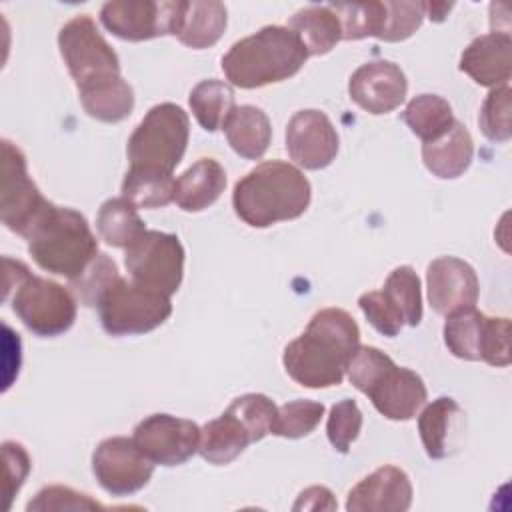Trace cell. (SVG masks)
Wrapping results in <instances>:
<instances>
[{
    "instance_id": "1",
    "label": "cell",
    "mask_w": 512,
    "mask_h": 512,
    "mask_svg": "<svg viewBox=\"0 0 512 512\" xmlns=\"http://www.w3.org/2000/svg\"><path fill=\"white\" fill-rule=\"evenodd\" d=\"M360 344L356 320L342 308L318 310L306 330L284 348L286 374L306 388L338 386Z\"/></svg>"
},
{
    "instance_id": "2",
    "label": "cell",
    "mask_w": 512,
    "mask_h": 512,
    "mask_svg": "<svg viewBox=\"0 0 512 512\" xmlns=\"http://www.w3.org/2000/svg\"><path fill=\"white\" fill-rule=\"evenodd\" d=\"M312 188L300 168L282 160H268L242 176L232 192V206L252 228H268L302 216Z\"/></svg>"
},
{
    "instance_id": "3",
    "label": "cell",
    "mask_w": 512,
    "mask_h": 512,
    "mask_svg": "<svg viewBox=\"0 0 512 512\" xmlns=\"http://www.w3.org/2000/svg\"><path fill=\"white\" fill-rule=\"evenodd\" d=\"M308 52L288 26H264L230 46L222 56V70L238 88H260L282 82L300 72Z\"/></svg>"
},
{
    "instance_id": "4",
    "label": "cell",
    "mask_w": 512,
    "mask_h": 512,
    "mask_svg": "<svg viewBox=\"0 0 512 512\" xmlns=\"http://www.w3.org/2000/svg\"><path fill=\"white\" fill-rule=\"evenodd\" d=\"M32 260L46 272L76 278L98 254V240L86 218L56 204H48L24 234Z\"/></svg>"
},
{
    "instance_id": "5",
    "label": "cell",
    "mask_w": 512,
    "mask_h": 512,
    "mask_svg": "<svg viewBox=\"0 0 512 512\" xmlns=\"http://www.w3.org/2000/svg\"><path fill=\"white\" fill-rule=\"evenodd\" d=\"M4 300L36 336L54 338L70 330L76 320V296L62 284L30 274L28 266L4 258Z\"/></svg>"
},
{
    "instance_id": "6",
    "label": "cell",
    "mask_w": 512,
    "mask_h": 512,
    "mask_svg": "<svg viewBox=\"0 0 512 512\" xmlns=\"http://www.w3.org/2000/svg\"><path fill=\"white\" fill-rule=\"evenodd\" d=\"M190 136L188 114L172 102L152 106L128 138V160L134 168L172 174L180 164Z\"/></svg>"
},
{
    "instance_id": "7",
    "label": "cell",
    "mask_w": 512,
    "mask_h": 512,
    "mask_svg": "<svg viewBox=\"0 0 512 512\" xmlns=\"http://www.w3.org/2000/svg\"><path fill=\"white\" fill-rule=\"evenodd\" d=\"M98 314L110 336L146 334L170 318L172 302L168 294L120 276L100 300Z\"/></svg>"
},
{
    "instance_id": "8",
    "label": "cell",
    "mask_w": 512,
    "mask_h": 512,
    "mask_svg": "<svg viewBox=\"0 0 512 512\" xmlns=\"http://www.w3.org/2000/svg\"><path fill=\"white\" fill-rule=\"evenodd\" d=\"M130 278L172 296L184 276V248L176 234L144 230L124 254Z\"/></svg>"
},
{
    "instance_id": "9",
    "label": "cell",
    "mask_w": 512,
    "mask_h": 512,
    "mask_svg": "<svg viewBox=\"0 0 512 512\" xmlns=\"http://www.w3.org/2000/svg\"><path fill=\"white\" fill-rule=\"evenodd\" d=\"M62 60L76 86L120 74V60L88 14L66 22L58 34Z\"/></svg>"
},
{
    "instance_id": "10",
    "label": "cell",
    "mask_w": 512,
    "mask_h": 512,
    "mask_svg": "<svg viewBox=\"0 0 512 512\" xmlns=\"http://www.w3.org/2000/svg\"><path fill=\"white\" fill-rule=\"evenodd\" d=\"M182 0H112L100 10L102 26L116 38L142 42L172 34Z\"/></svg>"
},
{
    "instance_id": "11",
    "label": "cell",
    "mask_w": 512,
    "mask_h": 512,
    "mask_svg": "<svg viewBox=\"0 0 512 512\" xmlns=\"http://www.w3.org/2000/svg\"><path fill=\"white\" fill-rule=\"evenodd\" d=\"M48 204L28 176L22 150L10 140H2V224L24 238Z\"/></svg>"
},
{
    "instance_id": "12",
    "label": "cell",
    "mask_w": 512,
    "mask_h": 512,
    "mask_svg": "<svg viewBox=\"0 0 512 512\" xmlns=\"http://www.w3.org/2000/svg\"><path fill=\"white\" fill-rule=\"evenodd\" d=\"M154 466L134 440L126 436L102 440L92 454V472L98 484L112 496H130L142 490L150 482Z\"/></svg>"
},
{
    "instance_id": "13",
    "label": "cell",
    "mask_w": 512,
    "mask_h": 512,
    "mask_svg": "<svg viewBox=\"0 0 512 512\" xmlns=\"http://www.w3.org/2000/svg\"><path fill=\"white\" fill-rule=\"evenodd\" d=\"M132 440L154 464L180 466L198 452L200 428L186 418L152 414L136 424Z\"/></svg>"
},
{
    "instance_id": "14",
    "label": "cell",
    "mask_w": 512,
    "mask_h": 512,
    "mask_svg": "<svg viewBox=\"0 0 512 512\" xmlns=\"http://www.w3.org/2000/svg\"><path fill=\"white\" fill-rule=\"evenodd\" d=\"M338 134L330 118L314 108L296 112L286 126L288 156L306 170H322L338 154Z\"/></svg>"
},
{
    "instance_id": "15",
    "label": "cell",
    "mask_w": 512,
    "mask_h": 512,
    "mask_svg": "<svg viewBox=\"0 0 512 512\" xmlns=\"http://www.w3.org/2000/svg\"><path fill=\"white\" fill-rule=\"evenodd\" d=\"M408 92V80L398 64L390 60H372L362 64L348 82L350 98L370 114H388L396 110Z\"/></svg>"
},
{
    "instance_id": "16",
    "label": "cell",
    "mask_w": 512,
    "mask_h": 512,
    "mask_svg": "<svg viewBox=\"0 0 512 512\" xmlns=\"http://www.w3.org/2000/svg\"><path fill=\"white\" fill-rule=\"evenodd\" d=\"M428 300L436 314L450 316L458 310L476 306L478 276L474 268L456 258L440 256L428 264L426 270Z\"/></svg>"
},
{
    "instance_id": "17",
    "label": "cell",
    "mask_w": 512,
    "mask_h": 512,
    "mask_svg": "<svg viewBox=\"0 0 512 512\" xmlns=\"http://www.w3.org/2000/svg\"><path fill=\"white\" fill-rule=\"evenodd\" d=\"M412 504V484L398 466H382L360 480L346 500L348 512H406Z\"/></svg>"
},
{
    "instance_id": "18",
    "label": "cell",
    "mask_w": 512,
    "mask_h": 512,
    "mask_svg": "<svg viewBox=\"0 0 512 512\" xmlns=\"http://www.w3.org/2000/svg\"><path fill=\"white\" fill-rule=\"evenodd\" d=\"M460 70L480 86H506L512 72L510 34L494 30L474 38L460 56Z\"/></svg>"
},
{
    "instance_id": "19",
    "label": "cell",
    "mask_w": 512,
    "mask_h": 512,
    "mask_svg": "<svg viewBox=\"0 0 512 512\" xmlns=\"http://www.w3.org/2000/svg\"><path fill=\"white\" fill-rule=\"evenodd\" d=\"M366 396L384 418L410 420L424 406L428 392L414 370L394 364L378 378Z\"/></svg>"
},
{
    "instance_id": "20",
    "label": "cell",
    "mask_w": 512,
    "mask_h": 512,
    "mask_svg": "<svg viewBox=\"0 0 512 512\" xmlns=\"http://www.w3.org/2000/svg\"><path fill=\"white\" fill-rule=\"evenodd\" d=\"M226 14V6L216 0H182L174 36L188 48H210L226 30Z\"/></svg>"
},
{
    "instance_id": "21",
    "label": "cell",
    "mask_w": 512,
    "mask_h": 512,
    "mask_svg": "<svg viewBox=\"0 0 512 512\" xmlns=\"http://www.w3.org/2000/svg\"><path fill=\"white\" fill-rule=\"evenodd\" d=\"M462 416V408L450 396H440L422 410L418 416V432L430 458L440 460L454 452Z\"/></svg>"
},
{
    "instance_id": "22",
    "label": "cell",
    "mask_w": 512,
    "mask_h": 512,
    "mask_svg": "<svg viewBox=\"0 0 512 512\" xmlns=\"http://www.w3.org/2000/svg\"><path fill=\"white\" fill-rule=\"evenodd\" d=\"M474 156V142L464 124H454L436 140L422 144L424 166L442 180L462 176Z\"/></svg>"
},
{
    "instance_id": "23",
    "label": "cell",
    "mask_w": 512,
    "mask_h": 512,
    "mask_svg": "<svg viewBox=\"0 0 512 512\" xmlns=\"http://www.w3.org/2000/svg\"><path fill=\"white\" fill-rule=\"evenodd\" d=\"M226 188V172L214 158H200L174 184V202L184 212H200L212 206Z\"/></svg>"
},
{
    "instance_id": "24",
    "label": "cell",
    "mask_w": 512,
    "mask_h": 512,
    "mask_svg": "<svg viewBox=\"0 0 512 512\" xmlns=\"http://www.w3.org/2000/svg\"><path fill=\"white\" fill-rule=\"evenodd\" d=\"M78 92L84 112L100 122H122L134 108V90L120 74L88 82Z\"/></svg>"
},
{
    "instance_id": "25",
    "label": "cell",
    "mask_w": 512,
    "mask_h": 512,
    "mask_svg": "<svg viewBox=\"0 0 512 512\" xmlns=\"http://www.w3.org/2000/svg\"><path fill=\"white\" fill-rule=\"evenodd\" d=\"M230 148L248 160H258L270 146L272 124L256 106H236L222 126Z\"/></svg>"
},
{
    "instance_id": "26",
    "label": "cell",
    "mask_w": 512,
    "mask_h": 512,
    "mask_svg": "<svg viewBox=\"0 0 512 512\" xmlns=\"http://www.w3.org/2000/svg\"><path fill=\"white\" fill-rule=\"evenodd\" d=\"M248 444H252L250 432L230 410H226L220 418L210 420L200 428L198 454L214 466H224L236 460Z\"/></svg>"
},
{
    "instance_id": "27",
    "label": "cell",
    "mask_w": 512,
    "mask_h": 512,
    "mask_svg": "<svg viewBox=\"0 0 512 512\" xmlns=\"http://www.w3.org/2000/svg\"><path fill=\"white\" fill-rule=\"evenodd\" d=\"M288 28L300 38L308 56L328 54L342 40L340 20L328 4L298 10L290 18Z\"/></svg>"
},
{
    "instance_id": "28",
    "label": "cell",
    "mask_w": 512,
    "mask_h": 512,
    "mask_svg": "<svg viewBox=\"0 0 512 512\" xmlns=\"http://www.w3.org/2000/svg\"><path fill=\"white\" fill-rule=\"evenodd\" d=\"M188 102L198 124L208 132L220 130L228 120L230 112L236 108L232 86L216 78L198 82L192 88Z\"/></svg>"
},
{
    "instance_id": "29",
    "label": "cell",
    "mask_w": 512,
    "mask_h": 512,
    "mask_svg": "<svg viewBox=\"0 0 512 512\" xmlns=\"http://www.w3.org/2000/svg\"><path fill=\"white\" fill-rule=\"evenodd\" d=\"M402 120L422 142H432L440 138L456 118L448 100L438 94H420L408 102Z\"/></svg>"
},
{
    "instance_id": "30",
    "label": "cell",
    "mask_w": 512,
    "mask_h": 512,
    "mask_svg": "<svg viewBox=\"0 0 512 512\" xmlns=\"http://www.w3.org/2000/svg\"><path fill=\"white\" fill-rule=\"evenodd\" d=\"M96 228L100 238L114 248H128L146 230L136 206L126 198L106 200L98 210Z\"/></svg>"
},
{
    "instance_id": "31",
    "label": "cell",
    "mask_w": 512,
    "mask_h": 512,
    "mask_svg": "<svg viewBox=\"0 0 512 512\" xmlns=\"http://www.w3.org/2000/svg\"><path fill=\"white\" fill-rule=\"evenodd\" d=\"M174 184L168 172L130 166L122 182V198L136 208H162L174 200Z\"/></svg>"
},
{
    "instance_id": "32",
    "label": "cell",
    "mask_w": 512,
    "mask_h": 512,
    "mask_svg": "<svg viewBox=\"0 0 512 512\" xmlns=\"http://www.w3.org/2000/svg\"><path fill=\"white\" fill-rule=\"evenodd\" d=\"M486 318L488 316L476 310V306L446 316L444 344L456 358L480 360Z\"/></svg>"
},
{
    "instance_id": "33",
    "label": "cell",
    "mask_w": 512,
    "mask_h": 512,
    "mask_svg": "<svg viewBox=\"0 0 512 512\" xmlns=\"http://www.w3.org/2000/svg\"><path fill=\"white\" fill-rule=\"evenodd\" d=\"M382 294L400 312L404 324L418 326L422 320V292L420 278L412 266L394 268L382 288Z\"/></svg>"
},
{
    "instance_id": "34",
    "label": "cell",
    "mask_w": 512,
    "mask_h": 512,
    "mask_svg": "<svg viewBox=\"0 0 512 512\" xmlns=\"http://www.w3.org/2000/svg\"><path fill=\"white\" fill-rule=\"evenodd\" d=\"M120 280L118 268L114 264V260L106 254H96L86 268L70 280V288L76 296V300H80V304L88 306V308H98L100 300L104 298V294Z\"/></svg>"
},
{
    "instance_id": "35",
    "label": "cell",
    "mask_w": 512,
    "mask_h": 512,
    "mask_svg": "<svg viewBox=\"0 0 512 512\" xmlns=\"http://www.w3.org/2000/svg\"><path fill=\"white\" fill-rule=\"evenodd\" d=\"M340 20L342 40H360L366 36H380L386 18L384 2H354L328 4Z\"/></svg>"
},
{
    "instance_id": "36",
    "label": "cell",
    "mask_w": 512,
    "mask_h": 512,
    "mask_svg": "<svg viewBox=\"0 0 512 512\" xmlns=\"http://www.w3.org/2000/svg\"><path fill=\"white\" fill-rule=\"evenodd\" d=\"M324 416V404L314 400H292L278 408L272 434L282 438H302L314 432Z\"/></svg>"
},
{
    "instance_id": "37",
    "label": "cell",
    "mask_w": 512,
    "mask_h": 512,
    "mask_svg": "<svg viewBox=\"0 0 512 512\" xmlns=\"http://www.w3.org/2000/svg\"><path fill=\"white\" fill-rule=\"evenodd\" d=\"M226 410H230L246 426L252 442H258L266 434H272L278 406L264 394H244L234 398Z\"/></svg>"
},
{
    "instance_id": "38",
    "label": "cell",
    "mask_w": 512,
    "mask_h": 512,
    "mask_svg": "<svg viewBox=\"0 0 512 512\" xmlns=\"http://www.w3.org/2000/svg\"><path fill=\"white\" fill-rule=\"evenodd\" d=\"M510 86L492 88L480 108L478 124L484 132V136L492 142H508L512 136V124H510Z\"/></svg>"
},
{
    "instance_id": "39",
    "label": "cell",
    "mask_w": 512,
    "mask_h": 512,
    "mask_svg": "<svg viewBox=\"0 0 512 512\" xmlns=\"http://www.w3.org/2000/svg\"><path fill=\"white\" fill-rule=\"evenodd\" d=\"M390 366H394V360L388 354L374 346L358 344V348L352 352L346 364V374L352 386L366 394Z\"/></svg>"
},
{
    "instance_id": "40",
    "label": "cell",
    "mask_w": 512,
    "mask_h": 512,
    "mask_svg": "<svg viewBox=\"0 0 512 512\" xmlns=\"http://www.w3.org/2000/svg\"><path fill=\"white\" fill-rule=\"evenodd\" d=\"M360 428H362V412L354 400L344 398L330 408L326 434L334 450L346 454L352 442L358 438Z\"/></svg>"
},
{
    "instance_id": "41",
    "label": "cell",
    "mask_w": 512,
    "mask_h": 512,
    "mask_svg": "<svg viewBox=\"0 0 512 512\" xmlns=\"http://www.w3.org/2000/svg\"><path fill=\"white\" fill-rule=\"evenodd\" d=\"M386 18L378 40L400 42L410 38L422 24L424 2H384Z\"/></svg>"
},
{
    "instance_id": "42",
    "label": "cell",
    "mask_w": 512,
    "mask_h": 512,
    "mask_svg": "<svg viewBox=\"0 0 512 512\" xmlns=\"http://www.w3.org/2000/svg\"><path fill=\"white\" fill-rule=\"evenodd\" d=\"M28 512H62V510H104L102 504L88 494L76 492L68 486H46L26 506Z\"/></svg>"
},
{
    "instance_id": "43",
    "label": "cell",
    "mask_w": 512,
    "mask_h": 512,
    "mask_svg": "<svg viewBox=\"0 0 512 512\" xmlns=\"http://www.w3.org/2000/svg\"><path fill=\"white\" fill-rule=\"evenodd\" d=\"M358 306L368 318V322L384 336L394 338L400 334L404 326V318L400 312L390 304V300L382 294V290L366 292L358 298Z\"/></svg>"
},
{
    "instance_id": "44",
    "label": "cell",
    "mask_w": 512,
    "mask_h": 512,
    "mask_svg": "<svg viewBox=\"0 0 512 512\" xmlns=\"http://www.w3.org/2000/svg\"><path fill=\"white\" fill-rule=\"evenodd\" d=\"M480 360L490 366L510 364V320L508 318H486L484 340Z\"/></svg>"
},
{
    "instance_id": "45",
    "label": "cell",
    "mask_w": 512,
    "mask_h": 512,
    "mask_svg": "<svg viewBox=\"0 0 512 512\" xmlns=\"http://www.w3.org/2000/svg\"><path fill=\"white\" fill-rule=\"evenodd\" d=\"M2 454H4V462H6V508H10V502L14 498V494L20 490V486L24 484L28 472H30V456L24 450L22 444L6 440L2 444Z\"/></svg>"
},
{
    "instance_id": "46",
    "label": "cell",
    "mask_w": 512,
    "mask_h": 512,
    "mask_svg": "<svg viewBox=\"0 0 512 512\" xmlns=\"http://www.w3.org/2000/svg\"><path fill=\"white\" fill-rule=\"evenodd\" d=\"M294 510H336V500L326 486H310L300 492Z\"/></svg>"
},
{
    "instance_id": "47",
    "label": "cell",
    "mask_w": 512,
    "mask_h": 512,
    "mask_svg": "<svg viewBox=\"0 0 512 512\" xmlns=\"http://www.w3.org/2000/svg\"><path fill=\"white\" fill-rule=\"evenodd\" d=\"M450 8H452V4H446V2H424V12L434 22H442Z\"/></svg>"
}]
</instances>
